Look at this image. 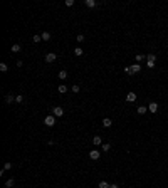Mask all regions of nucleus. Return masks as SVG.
<instances>
[{"label": "nucleus", "instance_id": "f257e3e1", "mask_svg": "<svg viewBox=\"0 0 168 188\" xmlns=\"http://www.w3.org/2000/svg\"><path fill=\"white\" fill-rule=\"evenodd\" d=\"M44 124L45 126H54V124H56V116H54V114H49V116H45L44 118Z\"/></svg>", "mask_w": 168, "mask_h": 188}, {"label": "nucleus", "instance_id": "f03ea898", "mask_svg": "<svg viewBox=\"0 0 168 188\" xmlns=\"http://www.w3.org/2000/svg\"><path fill=\"white\" fill-rule=\"evenodd\" d=\"M52 114H54L56 118L64 116V108H61V106H56V108H52Z\"/></svg>", "mask_w": 168, "mask_h": 188}, {"label": "nucleus", "instance_id": "7ed1b4c3", "mask_svg": "<svg viewBox=\"0 0 168 188\" xmlns=\"http://www.w3.org/2000/svg\"><path fill=\"white\" fill-rule=\"evenodd\" d=\"M99 156H101V153H99V151H98V149H91V151H89V158H91V160H99Z\"/></svg>", "mask_w": 168, "mask_h": 188}, {"label": "nucleus", "instance_id": "20e7f679", "mask_svg": "<svg viewBox=\"0 0 168 188\" xmlns=\"http://www.w3.org/2000/svg\"><path fill=\"white\" fill-rule=\"evenodd\" d=\"M56 59H57V55H56V54H52V52L45 54V62H49V64H50V62H54Z\"/></svg>", "mask_w": 168, "mask_h": 188}, {"label": "nucleus", "instance_id": "39448f33", "mask_svg": "<svg viewBox=\"0 0 168 188\" xmlns=\"http://www.w3.org/2000/svg\"><path fill=\"white\" fill-rule=\"evenodd\" d=\"M126 101H128V103H134V101H136V94L134 92H128L126 94Z\"/></svg>", "mask_w": 168, "mask_h": 188}, {"label": "nucleus", "instance_id": "423d86ee", "mask_svg": "<svg viewBox=\"0 0 168 188\" xmlns=\"http://www.w3.org/2000/svg\"><path fill=\"white\" fill-rule=\"evenodd\" d=\"M148 111H150V113H158V104H156V103H150Z\"/></svg>", "mask_w": 168, "mask_h": 188}, {"label": "nucleus", "instance_id": "0eeeda50", "mask_svg": "<svg viewBox=\"0 0 168 188\" xmlns=\"http://www.w3.org/2000/svg\"><path fill=\"white\" fill-rule=\"evenodd\" d=\"M14 101H15V96H14V94H7L5 96V103L7 104H10V103H14Z\"/></svg>", "mask_w": 168, "mask_h": 188}, {"label": "nucleus", "instance_id": "6e6552de", "mask_svg": "<svg viewBox=\"0 0 168 188\" xmlns=\"http://www.w3.org/2000/svg\"><path fill=\"white\" fill-rule=\"evenodd\" d=\"M93 144H96V146L103 144V139H101V136H94V138H93Z\"/></svg>", "mask_w": 168, "mask_h": 188}, {"label": "nucleus", "instance_id": "1a4fd4ad", "mask_svg": "<svg viewBox=\"0 0 168 188\" xmlns=\"http://www.w3.org/2000/svg\"><path fill=\"white\" fill-rule=\"evenodd\" d=\"M84 5L89 7V9H94V7H96V2H94V0H86V2H84Z\"/></svg>", "mask_w": 168, "mask_h": 188}, {"label": "nucleus", "instance_id": "9d476101", "mask_svg": "<svg viewBox=\"0 0 168 188\" xmlns=\"http://www.w3.org/2000/svg\"><path fill=\"white\" fill-rule=\"evenodd\" d=\"M20 49H22V47H20V44H14L10 50L14 52V54H17V52H20Z\"/></svg>", "mask_w": 168, "mask_h": 188}, {"label": "nucleus", "instance_id": "9b49d317", "mask_svg": "<svg viewBox=\"0 0 168 188\" xmlns=\"http://www.w3.org/2000/svg\"><path fill=\"white\" fill-rule=\"evenodd\" d=\"M111 124H113V121L109 119V118H104V119H103V126H104V128H109Z\"/></svg>", "mask_w": 168, "mask_h": 188}, {"label": "nucleus", "instance_id": "f8f14e48", "mask_svg": "<svg viewBox=\"0 0 168 188\" xmlns=\"http://www.w3.org/2000/svg\"><path fill=\"white\" fill-rule=\"evenodd\" d=\"M131 71H133V74H136V72L141 71V66L140 64H133V66H131Z\"/></svg>", "mask_w": 168, "mask_h": 188}, {"label": "nucleus", "instance_id": "ddd939ff", "mask_svg": "<svg viewBox=\"0 0 168 188\" xmlns=\"http://www.w3.org/2000/svg\"><path fill=\"white\" fill-rule=\"evenodd\" d=\"M57 91H59L61 94H66L67 92V86H66V84H61V86L57 87Z\"/></svg>", "mask_w": 168, "mask_h": 188}, {"label": "nucleus", "instance_id": "4468645a", "mask_svg": "<svg viewBox=\"0 0 168 188\" xmlns=\"http://www.w3.org/2000/svg\"><path fill=\"white\" fill-rule=\"evenodd\" d=\"M146 61L148 62H156V55L155 54H148L146 55Z\"/></svg>", "mask_w": 168, "mask_h": 188}, {"label": "nucleus", "instance_id": "2eb2a0df", "mask_svg": "<svg viewBox=\"0 0 168 188\" xmlns=\"http://www.w3.org/2000/svg\"><path fill=\"white\" fill-rule=\"evenodd\" d=\"M14 185H15V181H14V178H9V180L5 181V186H7V188H12Z\"/></svg>", "mask_w": 168, "mask_h": 188}, {"label": "nucleus", "instance_id": "dca6fc26", "mask_svg": "<svg viewBox=\"0 0 168 188\" xmlns=\"http://www.w3.org/2000/svg\"><path fill=\"white\" fill-rule=\"evenodd\" d=\"M59 79H62V81H64V79H67V71H64V69H62V71H59Z\"/></svg>", "mask_w": 168, "mask_h": 188}, {"label": "nucleus", "instance_id": "f3484780", "mask_svg": "<svg viewBox=\"0 0 168 188\" xmlns=\"http://www.w3.org/2000/svg\"><path fill=\"white\" fill-rule=\"evenodd\" d=\"M136 111H138V114H145L146 111H148V108H145V106H138V109Z\"/></svg>", "mask_w": 168, "mask_h": 188}, {"label": "nucleus", "instance_id": "a211bd4d", "mask_svg": "<svg viewBox=\"0 0 168 188\" xmlns=\"http://www.w3.org/2000/svg\"><path fill=\"white\" fill-rule=\"evenodd\" d=\"M74 54L79 57V55H82V54H84V50L81 49V47H76V49H74Z\"/></svg>", "mask_w": 168, "mask_h": 188}, {"label": "nucleus", "instance_id": "6ab92c4d", "mask_svg": "<svg viewBox=\"0 0 168 188\" xmlns=\"http://www.w3.org/2000/svg\"><path fill=\"white\" fill-rule=\"evenodd\" d=\"M0 71H2V72H7V71H9V66H7L5 62H2V64H0Z\"/></svg>", "mask_w": 168, "mask_h": 188}, {"label": "nucleus", "instance_id": "aec40b11", "mask_svg": "<svg viewBox=\"0 0 168 188\" xmlns=\"http://www.w3.org/2000/svg\"><path fill=\"white\" fill-rule=\"evenodd\" d=\"M40 35H42V40H49L50 39V34L49 32H42Z\"/></svg>", "mask_w": 168, "mask_h": 188}, {"label": "nucleus", "instance_id": "412c9836", "mask_svg": "<svg viewBox=\"0 0 168 188\" xmlns=\"http://www.w3.org/2000/svg\"><path fill=\"white\" fill-rule=\"evenodd\" d=\"M98 186H99V188H109V183H108V181H99Z\"/></svg>", "mask_w": 168, "mask_h": 188}, {"label": "nucleus", "instance_id": "4be33fe9", "mask_svg": "<svg viewBox=\"0 0 168 188\" xmlns=\"http://www.w3.org/2000/svg\"><path fill=\"white\" fill-rule=\"evenodd\" d=\"M32 40H34V42H40V40H42V35H39V34H35V35L32 37Z\"/></svg>", "mask_w": 168, "mask_h": 188}, {"label": "nucleus", "instance_id": "5701e85b", "mask_svg": "<svg viewBox=\"0 0 168 188\" xmlns=\"http://www.w3.org/2000/svg\"><path fill=\"white\" fill-rule=\"evenodd\" d=\"M15 103H24V96L22 94H17L15 96Z\"/></svg>", "mask_w": 168, "mask_h": 188}, {"label": "nucleus", "instance_id": "b1692460", "mask_svg": "<svg viewBox=\"0 0 168 188\" xmlns=\"http://www.w3.org/2000/svg\"><path fill=\"white\" fill-rule=\"evenodd\" d=\"M109 149H111V144H109V143H104V144H103V151H104V153H106V151H109Z\"/></svg>", "mask_w": 168, "mask_h": 188}, {"label": "nucleus", "instance_id": "393cba45", "mask_svg": "<svg viewBox=\"0 0 168 188\" xmlns=\"http://www.w3.org/2000/svg\"><path fill=\"white\" fill-rule=\"evenodd\" d=\"M71 91H72V92H76V94H77V92H79V91H81V87H79L77 84H74L72 87H71Z\"/></svg>", "mask_w": 168, "mask_h": 188}, {"label": "nucleus", "instance_id": "a878e982", "mask_svg": "<svg viewBox=\"0 0 168 188\" xmlns=\"http://www.w3.org/2000/svg\"><path fill=\"white\" fill-rule=\"evenodd\" d=\"M136 61H138V62L145 61V55H143V54H136Z\"/></svg>", "mask_w": 168, "mask_h": 188}, {"label": "nucleus", "instance_id": "bb28decb", "mask_svg": "<svg viewBox=\"0 0 168 188\" xmlns=\"http://www.w3.org/2000/svg\"><path fill=\"white\" fill-rule=\"evenodd\" d=\"M10 168H12V163L10 161H7L5 165H4V170H10Z\"/></svg>", "mask_w": 168, "mask_h": 188}, {"label": "nucleus", "instance_id": "cd10ccee", "mask_svg": "<svg viewBox=\"0 0 168 188\" xmlns=\"http://www.w3.org/2000/svg\"><path fill=\"white\" fill-rule=\"evenodd\" d=\"M124 72L129 74V76H133V71H131V67H124Z\"/></svg>", "mask_w": 168, "mask_h": 188}, {"label": "nucleus", "instance_id": "c85d7f7f", "mask_svg": "<svg viewBox=\"0 0 168 188\" xmlns=\"http://www.w3.org/2000/svg\"><path fill=\"white\" fill-rule=\"evenodd\" d=\"M74 5V0H66V7H72Z\"/></svg>", "mask_w": 168, "mask_h": 188}, {"label": "nucleus", "instance_id": "c756f323", "mask_svg": "<svg viewBox=\"0 0 168 188\" xmlns=\"http://www.w3.org/2000/svg\"><path fill=\"white\" fill-rule=\"evenodd\" d=\"M146 67H150V69H153V67H155V62H146Z\"/></svg>", "mask_w": 168, "mask_h": 188}, {"label": "nucleus", "instance_id": "7c9ffc66", "mask_svg": "<svg viewBox=\"0 0 168 188\" xmlns=\"http://www.w3.org/2000/svg\"><path fill=\"white\" fill-rule=\"evenodd\" d=\"M82 40H84V35H82V34H79V35H77V42H82Z\"/></svg>", "mask_w": 168, "mask_h": 188}, {"label": "nucleus", "instance_id": "2f4dec72", "mask_svg": "<svg viewBox=\"0 0 168 188\" xmlns=\"http://www.w3.org/2000/svg\"><path fill=\"white\" fill-rule=\"evenodd\" d=\"M109 188H119V186H118L116 183H113V185H109Z\"/></svg>", "mask_w": 168, "mask_h": 188}]
</instances>
